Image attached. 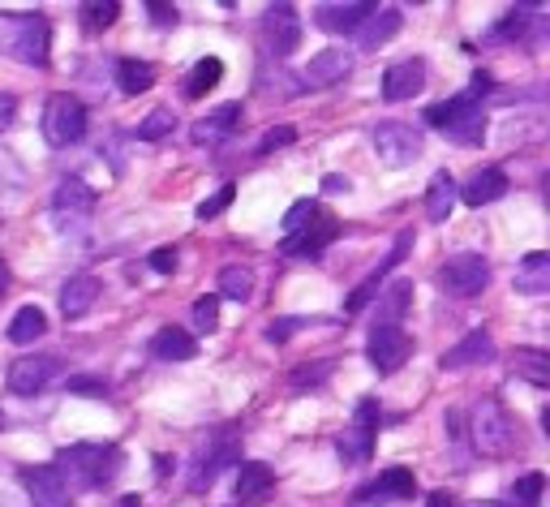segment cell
I'll use <instances>...</instances> for the list:
<instances>
[{
	"label": "cell",
	"mask_w": 550,
	"mask_h": 507,
	"mask_svg": "<svg viewBox=\"0 0 550 507\" xmlns=\"http://www.w3.org/2000/svg\"><path fill=\"white\" fill-rule=\"evenodd\" d=\"M241 117H245L241 104H220L207 121L194 125V142H220L224 134H233V129L241 125Z\"/></svg>",
	"instance_id": "cell-29"
},
{
	"label": "cell",
	"mask_w": 550,
	"mask_h": 507,
	"mask_svg": "<svg viewBox=\"0 0 550 507\" xmlns=\"http://www.w3.org/2000/svg\"><path fill=\"white\" fill-rule=\"evenodd\" d=\"M452 207H456V177L443 168L426 185V215L434 224H443V220H452Z\"/></svg>",
	"instance_id": "cell-26"
},
{
	"label": "cell",
	"mask_w": 550,
	"mask_h": 507,
	"mask_svg": "<svg viewBox=\"0 0 550 507\" xmlns=\"http://www.w3.org/2000/svg\"><path fill=\"white\" fill-rule=\"evenodd\" d=\"M490 91H495V78H490L486 69H477V74L469 78V91H460V95H465V99H473V104H477V99H482V95H490Z\"/></svg>",
	"instance_id": "cell-48"
},
{
	"label": "cell",
	"mask_w": 550,
	"mask_h": 507,
	"mask_svg": "<svg viewBox=\"0 0 550 507\" xmlns=\"http://www.w3.org/2000/svg\"><path fill=\"white\" fill-rule=\"evenodd\" d=\"M413 495H417L413 469H387L374 477L370 486H361V503H396V499H413Z\"/></svg>",
	"instance_id": "cell-18"
},
{
	"label": "cell",
	"mask_w": 550,
	"mask_h": 507,
	"mask_svg": "<svg viewBox=\"0 0 550 507\" xmlns=\"http://www.w3.org/2000/svg\"><path fill=\"white\" fill-rule=\"evenodd\" d=\"M486 284H490L486 254L460 250V254H452V258H447V263L439 267V288H443L447 297H477Z\"/></svg>",
	"instance_id": "cell-5"
},
{
	"label": "cell",
	"mask_w": 550,
	"mask_h": 507,
	"mask_svg": "<svg viewBox=\"0 0 550 507\" xmlns=\"http://www.w3.org/2000/svg\"><path fill=\"white\" fill-rule=\"evenodd\" d=\"M99 301V280L95 275H69L61 284V314L65 318H82Z\"/></svg>",
	"instance_id": "cell-24"
},
{
	"label": "cell",
	"mask_w": 550,
	"mask_h": 507,
	"mask_svg": "<svg viewBox=\"0 0 550 507\" xmlns=\"http://www.w3.org/2000/svg\"><path fill=\"white\" fill-rule=\"evenodd\" d=\"M465 507H499V503H465Z\"/></svg>",
	"instance_id": "cell-55"
},
{
	"label": "cell",
	"mask_w": 550,
	"mask_h": 507,
	"mask_svg": "<svg viewBox=\"0 0 550 507\" xmlns=\"http://www.w3.org/2000/svg\"><path fill=\"white\" fill-rule=\"evenodd\" d=\"M443 134L452 138V142H465V147H477V142L486 138V117H482V108H465L452 125H443Z\"/></svg>",
	"instance_id": "cell-32"
},
{
	"label": "cell",
	"mask_w": 550,
	"mask_h": 507,
	"mask_svg": "<svg viewBox=\"0 0 550 507\" xmlns=\"http://www.w3.org/2000/svg\"><path fill=\"white\" fill-rule=\"evenodd\" d=\"M69 391H74V396H86V400H104L108 396V383L104 379H91V374H74V379H69Z\"/></svg>",
	"instance_id": "cell-43"
},
{
	"label": "cell",
	"mask_w": 550,
	"mask_h": 507,
	"mask_svg": "<svg viewBox=\"0 0 550 507\" xmlns=\"http://www.w3.org/2000/svg\"><path fill=\"white\" fill-rule=\"evenodd\" d=\"M374 426H379V404L361 400L353 426H344V434L336 439V452H340L344 465H361V460H370V452H374Z\"/></svg>",
	"instance_id": "cell-6"
},
{
	"label": "cell",
	"mask_w": 550,
	"mask_h": 507,
	"mask_svg": "<svg viewBox=\"0 0 550 507\" xmlns=\"http://www.w3.org/2000/svg\"><path fill=\"white\" fill-rule=\"evenodd\" d=\"M22 486H26V499L35 507H74V495H69V486L61 482V473L52 465H26Z\"/></svg>",
	"instance_id": "cell-12"
},
{
	"label": "cell",
	"mask_w": 550,
	"mask_h": 507,
	"mask_svg": "<svg viewBox=\"0 0 550 507\" xmlns=\"http://www.w3.org/2000/svg\"><path fill=\"white\" fill-rule=\"evenodd\" d=\"M486 361H495V340H490V331L477 327L439 357V366L443 370H469V366H486Z\"/></svg>",
	"instance_id": "cell-14"
},
{
	"label": "cell",
	"mask_w": 550,
	"mask_h": 507,
	"mask_svg": "<svg viewBox=\"0 0 550 507\" xmlns=\"http://www.w3.org/2000/svg\"><path fill=\"white\" fill-rule=\"evenodd\" d=\"M117 13H121L117 0H104V5H82V26H86V31H104V26L117 22Z\"/></svg>",
	"instance_id": "cell-39"
},
{
	"label": "cell",
	"mask_w": 550,
	"mask_h": 507,
	"mask_svg": "<svg viewBox=\"0 0 550 507\" xmlns=\"http://www.w3.org/2000/svg\"><path fill=\"white\" fill-rule=\"evenodd\" d=\"M117 82L125 95H142L155 86V65L147 61H134V56H125V61H117Z\"/></svg>",
	"instance_id": "cell-31"
},
{
	"label": "cell",
	"mask_w": 550,
	"mask_h": 507,
	"mask_svg": "<svg viewBox=\"0 0 550 507\" xmlns=\"http://www.w3.org/2000/svg\"><path fill=\"white\" fill-rule=\"evenodd\" d=\"M13 121H18V99L0 91V134H5V129H9Z\"/></svg>",
	"instance_id": "cell-49"
},
{
	"label": "cell",
	"mask_w": 550,
	"mask_h": 507,
	"mask_svg": "<svg viewBox=\"0 0 550 507\" xmlns=\"http://www.w3.org/2000/svg\"><path fill=\"white\" fill-rule=\"evenodd\" d=\"M151 353L159 361H190L198 357V340L185 327H159L151 336Z\"/></svg>",
	"instance_id": "cell-25"
},
{
	"label": "cell",
	"mask_w": 550,
	"mask_h": 507,
	"mask_svg": "<svg viewBox=\"0 0 550 507\" xmlns=\"http://www.w3.org/2000/svg\"><path fill=\"white\" fill-rule=\"evenodd\" d=\"M426 507H452V495H447V490H439V495H430Z\"/></svg>",
	"instance_id": "cell-52"
},
{
	"label": "cell",
	"mask_w": 550,
	"mask_h": 507,
	"mask_svg": "<svg viewBox=\"0 0 550 507\" xmlns=\"http://www.w3.org/2000/svg\"><path fill=\"white\" fill-rule=\"evenodd\" d=\"M56 473H61V482L69 486V495L74 490H99L108 486L112 477L121 473V447L112 443H74V447H61V456H56Z\"/></svg>",
	"instance_id": "cell-1"
},
{
	"label": "cell",
	"mask_w": 550,
	"mask_h": 507,
	"mask_svg": "<svg viewBox=\"0 0 550 507\" xmlns=\"http://www.w3.org/2000/svg\"><path fill=\"white\" fill-rule=\"evenodd\" d=\"M237 456H241V439H237L233 430H220L211 443H202V452L194 460V473H190V486L194 490H207L215 477H220V469H228Z\"/></svg>",
	"instance_id": "cell-8"
},
{
	"label": "cell",
	"mask_w": 550,
	"mask_h": 507,
	"mask_svg": "<svg viewBox=\"0 0 550 507\" xmlns=\"http://www.w3.org/2000/svg\"><path fill=\"white\" fill-rule=\"evenodd\" d=\"M43 331H48V318H43L39 306H22L18 314H13V323H9V340L13 344H35Z\"/></svg>",
	"instance_id": "cell-33"
},
{
	"label": "cell",
	"mask_w": 550,
	"mask_h": 507,
	"mask_svg": "<svg viewBox=\"0 0 550 507\" xmlns=\"http://www.w3.org/2000/svg\"><path fill=\"white\" fill-rule=\"evenodd\" d=\"M413 306V284L409 280H396L379 288V310H374V327H400V318L409 314Z\"/></svg>",
	"instance_id": "cell-22"
},
{
	"label": "cell",
	"mask_w": 550,
	"mask_h": 507,
	"mask_svg": "<svg viewBox=\"0 0 550 507\" xmlns=\"http://www.w3.org/2000/svg\"><path fill=\"white\" fill-rule=\"evenodd\" d=\"M426 86V61L422 56H409V61H396L383 74V99L387 104H404Z\"/></svg>",
	"instance_id": "cell-13"
},
{
	"label": "cell",
	"mask_w": 550,
	"mask_h": 507,
	"mask_svg": "<svg viewBox=\"0 0 550 507\" xmlns=\"http://www.w3.org/2000/svg\"><path fill=\"white\" fill-rule=\"evenodd\" d=\"M86 134V104L69 91H56L48 104H43V138L52 147H74Z\"/></svg>",
	"instance_id": "cell-4"
},
{
	"label": "cell",
	"mask_w": 550,
	"mask_h": 507,
	"mask_svg": "<svg viewBox=\"0 0 550 507\" xmlns=\"http://www.w3.org/2000/svg\"><path fill=\"white\" fill-rule=\"evenodd\" d=\"M0 43L22 65H48V43H52L48 18L43 13H5L0 18Z\"/></svg>",
	"instance_id": "cell-2"
},
{
	"label": "cell",
	"mask_w": 550,
	"mask_h": 507,
	"mask_svg": "<svg viewBox=\"0 0 550 507\" xmlns=\"http://www.w3.org/2000/svg\"><path fill=\"white\" fill-rule=\"evenodd\" d=\"M301 323H306V318H275V323L267 327V340H271V344H284Z\"/></svg>",
	"instance_id": "cell-47"
},
{
	"label": "cell",
	"mask_w": 550,
	"mask_h": 507,
	"mask_svg": "<svg viewBox=\"0 0 550 507\" xmlns=\"http://www.w3.org/2000/svg\"><path fill=\"white\" fill-rule=\"evenodd\" d=\"M379 5H370V0H344V5H318L314 9V22L323 26L331 35H353L361 22L370 18V13Z\"/></svg>",
	"instance_id": "cell-16"
},
{
	"label": "cell",
	"mask_w": 550,
	"mask_h": 507,
	"mask_svg": "<svg viewBox=\"0 0 550 507\" xmlns=\"http://www.w3.org/2000/svg\"><path fill=\"white\" fill-rule=\"evenodd\" d=\"M516 293H525V297H542L550 293V254L542 250H533L520 258V267H516Z\"/></svg>",
	"instance_id": "cell-23"
},
{
	"label": "cell",
	"mask_w": 550,
	"mask_h": 507,
	"mask_svg": "<svg viewBox=\"0 0 550 507\" xmlns=\"http://www.w3.org/2000/svg\"><path fill=\"white\" fill-rule=\"evenodd\" d=\"M233 198H237L233 185H220V190H215L211 198L198 202V220H215V215H224L228 207H233Z\"/></svg>",
	"instance_id": "cell-40"
},
{
	"label": "cell",
	"mask_w": 550,
	"mask_h": 507,
	"mask_svg": "<svg viewBox=\"0 0 550 507\" xmlns=\"http://www.w3.org/2000/svg\"><path fill=\"white\" fill-rule=\"evenodd\" d=\"M194 327L198 331H215V327H220V297H198L194 301Z\"/></svg>",
	"instance_id": "cell-41"
},
{
	"label": "cell",
	"mask_w": 550,
	"mask_h": 507,
	"mask_svg": "<svg viewBox=\"0 0 550 507\" xmlns=\"http://www.w3.org/2000/svg\"><path fill=\"white\" fill-rule=\"evenodd\" d=\"M121 507H142V499H138V495H125V499H121Z\"/></svg>",
	"instance_id": "cell-53"
},
{
	"label": "cell",
	"mask_w": 550,
	"mask_h": 507,
	"mask_svg": "<svg viewBox=\"0 0 550 507\" xmlns=\"http://www.w3.org/2000/svg\"><path fill=\"white\" fill-rule=\"evenodd\" d=\"M323 190L327 194H349V177H336V172H331V177H323Z\"/></svg>",
	"instance_id": "cell-51"
},
{
	"label": "cell",
	"mask_w": 550,
	"mask_h": 507,
	"mask_svg": "<svg viewBox=\"0 0 550 507\" xmlns=\"http://www.w3.org/2000/svg\"><path fill=\"white\" fill-rule=\"evenodd\" d=\"M314 211H318V207H314L310 198L293 202V207H288V215H284V237H288V233H297L301 224H310V220H314Z\"/></svg>",
	"instance_id": "cell-44"
},
{
	"label": "cell",
	"mask_w": 550,
	"mask_h": 507,
	"mask_svg": "<svg viewBox=\"0 0 550 507\" xmlns=\"http://www.w3.org/2000/svg\"><path fill=\"white\" fill-rule=\"evenodd\" d=\"M469 439L482 456H508L516 447V422L495 396H482L469 417Z\"/></svg>",
	"instance_id": "cell-3"
},
{
	"label": "cell",
	"mask_w": 550,
	"mask_h": 507,
	"mask_svg": "<svg viewBox=\"0 0 550 507\" xmlns=\"http://www.w3.org/2000/svg\"><path fill=\"white\" fill-rule=\"evenodd\" d=\"M512 374L533 387H550V357L542 349H516L512 353Z\"/></svg>",
	"instance_id": "cell-30"
},
{
	"label": "cell",
	"mask_w": 550,
	"mask_h": 507,
	"mask_svg": "<svg viewBox=\"0 0 550 507\" xmlns=\"http://www.w3.org/2000/svg\"><path fill=\"white\" fill-rule=\"evenodd\" d=\"M0 430H5V409H0Z\"/></svg>",
	"instance_id": "cell-56"
},
{
	"label": "cell",
	"mask_w": 550,
	"mask_h": 507,
	"mask_svg": "<svg viewBox=\"0 0 550 507\" xmlns=\"http://www.w3.org/2000/svg\"><path fill=\"white\" fill-rule=\"evenodd\" d=\"M5 284H9V267L0 263V293H5Z\"/></svg>",
	"instance_id": "cell-54"
},
{
	"label": "cell",
	"mask_w": 550,
	"mask_h": 507,
	"mask_svg": "<svg viewBox=\"0 0 550 507\" xmlns=\"http://www.w3.org/2000/svg\"><path fill=\"white\" fill-rule=\"evenodd\" d=\"M56 374H61V357L56 353L18 357L9 366V391H18V396H39V391H48V383Z\"/></svg>",
	"instance_id": "cell-11"
},
{
	"label": "cell",
	"mask_w": 550,
	"mask_h": 507,
	"mask_svg": "<svg viewBox=\"0 0 550 507\" xmlns=\"http://www.w3.org/2000/svg\"><path fill=\"white\" fill-rule=\"evenodd\" d=\"M400 26H404V13L400 9H374L366 22L353 31V39H357V48H383L387 39H396L400 35Z\"/></svg>",
	"instance_id": "cell-21"
},
{
	"label": "cell",
	"mask_w": 550,
	"mask_h": 507,
	"mask_svg": "<svg viewBox=\"0 0 550 507\" xmlns=\"http://www.w3.org/2000/svg\"><path fill=\"white\" fill-rule=\"evenodd\" d=\"M147 13H151L155 26H177V9L172 5H147Z\"/></svg>",
	"instance_id": "cell-50"
},
{
	"label": "cell",
	"mask_w": 550,
	"mask_h": 507,
	"mask_svg": "<svg viewBox=\"0 0 550 507\" xmlns=\"http://www.w3.org/2000/svg\"><path fill=\"white\" fill-rule=\"evenodd\" d=\"M340 237V224H336V215H323V211H314V220L310 224H301L297 233H288L280 250L288 258H318L327 250L331 241Z\"/></svg>",
	"instance_id": "cell-10"
},
{
	"label": "cell",
	"mask_w": 550,
	"mask_h": 507,
	"mask_svg": "<svg viewBox=\"0 0 550 507\" xmlns=\"http://www.w3.org/2000/svg\"><path fill=\"white\" fill-rule=\"evenodd\" d=\"M331 366L336 361H318V366H301V370H293V387L297 391H306V387H318V383H327V374H331Z\"/></svg>",
	"instance_id": "cell-42"
},
{
	"label": "cell",
	"mask_w": 550,
	"mask_h": 507,
	"mask_svg": "<svg viewBox=\"0 0 550 507\" xmlns=\"http://www.w3.org/2000/svg\"><path fill=\"white\" fill-rule=\"evenodd\" d=\"M220 297H228V301H250L254 297V271L250 267H241V263H228L224 271H220Z\"/></svg>",
	"instance_id": "cell-35"
},
{
	"label": "cell",
	"mask_w": 550,
	"mask_h": 507,
	"mask_svg": "<svg viewBox=\"0 0 550 507\" xmlns=\"http://www.w3.org/2000/svg\"><path fill=\"white\" fill-rule=\"evenodd\" d=\"M151 271H159V275L177 271V245H159V250L151 254Z\"/></svg>",
	"instance_id": "cell-46"
},
{
	"label": "cell",
	"mask_w": 550,
	"mask_h": 507,
	"mask_svg": "<svg viewBox=\"0 0 550 507\" xmlns=\"http://www.w3.org/2000/svg\"><path fill=\"white\" fill-rule=\"evenodd\" d=\"M288 142H297V129H293V125L267 129V134H263V142H258V155H271L275 147H288Z\"/></svg>",
	"instance_id": "cell-45"
},
{
	"label": "cell",
	"mask_w": 550,
	"mask_h": 507,
	"mask_svg": "<svg viewBox=\"0 0 550 507\" xmlns=\"http://www.w3.org/2000/svg\"><path fill=\"white\" fill-rule=\"evenodd\" d=\"M56 211H69V215H86L95 207V185H86L82 177H61V185H56Z\"/></svg>",
	"instance_id": "cell-28"
},
{
	"label": "cell",
	"mask_w": 550,
	"mask_h": 507,
	"mask_svg": "<svg viewBox=\"0 0 550 507\" xmlns=\"http://www.w3.org/2000/svg\"><path fill=\"white\" fill-rule=\"evenodd\" d=\"M271 486H275L271 465H263V460H245L241 473H237V499L241 503H258V499L271 495Z\"/></svg>",
	"instance_id": "cell-27"
},
{
	"label": "cell",
	"mask_w": 550,
	"mask_h": 507,
	"mask_svg": "<svg viewBox=\"0 0 550 507\" xmlns=\"http://www.w3.org/2000/svg\"><path fill=\"white\" fill-rule=\"evenodd\" d=\"M465 108H477L473 99H465V95H456V99H443V104H430V108H426V125L443 129V125H452V121H456Z\"/></svg>",
	"instance_id": "cell-38"
},
{
	"label": "cell",
	"mask_w": 550,
	"mask_h": 507,
	"mask_svg": "<svg viewBox=\"0 0 550 507\" xmlns=\"http://www.w3.org/2000/svg\"><path fill=\"white\" fill-rule=\"evenodd\" d=\"M172 129H177V117H172L168 108H155V112H147V117H142L138 138H142V142H164Z\"/></svg>",
	"instance_id": "cell-37"
},
{
	"label": "cell",
	"mask_w": 550,
	"mask_h": 507,
	"mask_svg": "<svg viewBox=\"0 0 550 507\" xmlns=\"http://www.w3.org/2000/svg\"><path fill=\"white\" fill-rule=\"evenodd\" d=\"M220 78H224V61H220V56H202V61L190 69V78H185V95H190V99L207 95L211 86H220Z\"/></svg>",
	"instance_id": "cell-34"
},
{
	"label": "cell",
	"mask_w": 550,
	"mask_h": 507,
	"mask_svg": "<svg viewBox=\"0 0 550 507\" xmlns=\"http://www.w3.org/2000/svg\"><path fill=\"white\" fill-rule=\"evenodd\" d=\"M546 495V477L542 473H525L520 482L508 490V507H538Z\"/></svg>",
	"instance_id": "cell-36"
},
{
	"label": "cell",
	"mask_w": 550,
	"mask_h": 507,
	"mask_svg": "<svg viewBox=\"0 0 550 507\" xmlns=\"http://www.w3.org/2000/svg\"><path fill=\"white\" fill-rule=\"evenodd\" d=\"M508 194V177L499 168H477L465 185H456V198H465L469 207H490Z\"/></svg>",
	"instance_id": "cell-19"
},
{
	"label": "cell",
	"mask_w": 550,
	"mask_h": 507,
	"mask_svg": "<svg viewBox=\"0 0 550 507\" xmlns=\"http://www.w3.org/2000/svg\"><path fill=\"white\" fill-rule=\"evenodd\" d=\"M409 250H413V233H400V237H396V245H392V254H387V258H383V267H379V271H374V275H370V280H366V284H361V288H357V293H353L349 301H344V310H349V314H357V310H366V306H370V301H374V297H379V284H383V280H387V275H392V271H396V267L404 263V254H409Z\"/></svg>",
	"instance_id": "cell-17"
},
{
	"label": "cell",
	"mask_w": 550,
	"mask_h": 507,
	"mask_svg": "<svg viewBox=\"0 0 550 507\" xmlns=\"http://www.w3.org/2000/svg\"><path fill=\"white\" fill-rule=\"evenodd\" d=\"M374 151L387 168H409L417 155H422V134L404 121H387L374 129Z\"/></svg>",
	"instance_id": "cell-7"
},
{
	"label": "cell",
	"mask_w": 550,
	"mask_h": 507,
	"mask_svg": "<svg viewBox=\"0 0 550 507\" xmlns=\"http://www.w3.org/2000/svg\"><path fill=\"white\" fill-rule=\"evenodd\" d=\"M366 357H370V366L379 374H396L404 361L413 357V340L404 336V327H370Z\"/></svg>",
	"instance_id": "cell-9"
},
{
	"label": "cell",
	"mask_w": 550,
	"mask_h": 507,
	"mask_svg": "<svg viewBox=\"0 0 550 507\" xmlns=\"http://www.w3.org/2000/svg\"><path fill=\"white\" fill-rule=\"evenodd\" d=\"M267 35H271V52L275 56H288L301 43V18L293 5H271L267 9Z\"/></svg>",
	"instance_id": "cell-20"
},
{
	"label": "cell",
	"mask_w": 550,
	"mask_h": 507,
	"mask_svg": "<svg viewBox=\"0 0 550 507\" xmlns=\"http://www.w3.org/2000/svg\"><path fill=\"white\" fill-rule=\"evenodd\" d=\"M353 74V52L349 48H323L310 56V65L301 69V78L310 86H336Z\"/></svg>",
	"instance_id": "cell-15"
}]
</instances>
